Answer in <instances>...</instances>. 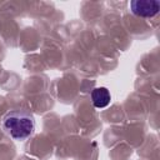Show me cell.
<instances>
[{
	"mask_svg": "<svg viewBox=\"0 0 160 160\" xmlns=\"http://www.w3.org/2000/svg\"><path fill=\"white\" fill-rule=\"evenodd\" d=\"M4 131L14 140L24 141L30 138L35 131V119L34 115L26 109L11 110L2 118Z\"/></svg>",
	"mask_w": 160,
	"mask_h": 160,
	"instance_id": "cell-1",
	"label": "cell"
},
{
	"mask_svg": "<svg viewBox=\"0 0 160 160\" xmlns=\"http://www.w3.org/2000/svg\"><path fill=\"white\" fill-rule=\"evenodd\" d=\"M130 10L136 16L152 18L160 10V1L159 0H132L130 1Z\"/></svg>",
	"mask_w": 160,
	"mask_h": 160,
	"instance_id": "cell-2",
	"label": "cell"
},
{
	"mask_svg": "<svg viewBox=\"0 0 160 160\" xmlns=\"http://www.w3.org/2000/svg\"><path fill=\"white\" fill-rule=\"evenodd\" d=\"M91 102L92 105L96 108V109H104L106 108L110 101H111V95H110V91L104 88V86H99V88H95L92 91H91Z\"/></svg>",
	"mask_w": 160,
	"mask_h": 160,
	"instance_id": "cell-3",
	"label": "cell"
}]
</instances>
